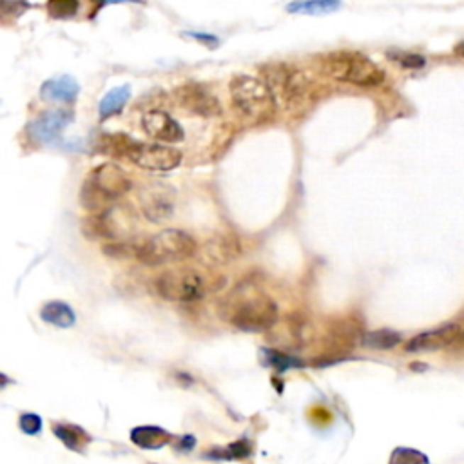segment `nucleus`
Returning <instances> with one entry per match:
<instances>
[{
	"label": "nucleus",
	"mask_w": 464,
	"mask_h": 464,
	"mask_svg": "<svg viewBox=\"0 0 464 464\" xmlns=\"http://www.w3.org/2000/svg\"><path fill=\"white\" fill-rule=\"evenodd\" d=\"M221 318L245 332H267L280 319L272 297L258 289L238 287L221 303Z\"/></svg>",
	"instance_id": "obj_1"
},
{
	"label": "nucleus",
	"mask_w": 464,
	"mask_h": 464,
	"mask_svg": "<svg viewBox=\"0 0 464 464\" xmlns=\"http://www.w3.org/2000/svg\"><path fill=\"white\" fill-rule=\"evenodd\" d=\"M100 151L113 158H123L147 171H172L182 163V153L175 147L136 142L126 135H107L100 140Z\"/></svg>",
	"instance_id": "obj_2"
},
{
	"label": "nucleus",
	"mask_w": 464,
	"mask_h": 464,
	"mask_svg": "<svg viewBox=\"0 0 464 464\" xmlns=\"http://www.w3.org/2000/svg\"><path fill=\"white\" fill-rule=\"evenodd\" d=\"M194 238L178 228L162 231L136 247L135 258L147 267H160L165 263L184 261L196 253Z\"/></svg>",
	"instance_id": "obj_3"
},
{
	"label": "nucleus",
	"mask_w": 464,
	"mask_h": 464,
	"mask_svg": "<svg viewBox=\"0 0 464 464\" xmlns=\"http://www.w3.org/2000/svg\"><path fill=\"white\" fill-rule=\"evenodd\" d=\"M323 71L334 80L354 84L359 87L381 86L387 78L385 71L375 62L354 51H339L323 60Z\"/></svg>",
	"instance_id": "obj_4"
},
{
	"label": "nucleus",
	"mask_w": 464,
	"mask_h": 464,
	"mask_svg": "<svg viewBox=\"0 0 464 464\" xmlns=\"http://www.w3.org/2000/svg\"><path fill=\"white\" fill-rule=\"evenodd\" d=\"M232 104L250 120H267L274 114L276 100L267 82L250 74H236L231 80Z\"/></svg>",
	"instance_id": "obj_5"
},
{
	"label": "nucleus",
	"mask_w": 464,
	"mask_h": 464,
	"mask_svg": "<svg viewBox=\"0 0 464 464\" xmlns=\"http://www.w3.org/2000/svg\"><path fill=\"white\" fill-rule=\"evenodd\" d=\"M216 287L204 272L196 269H175L160 274L155 280V290L169 302L191 303L198 302Z\"/></svg>",
	"instance_id": "obj_6"
},
{
	"label": "nucleus",
	"mask_w": 464,
	"mask_h": 464,
	"mask_svg": "<svg viewBox=\"0 0 464 464\" xmlns=\"http://www.w3.org/2000/svg\"><path fill=\"white\" fill-rule=\"evenodd\" d=\"M267 86L272 91L276 102L292 106L309 91V78L302 71L290 70L287 65H274L267 71Z\"/></svg>",
	"instance_id": "obj_7"
},
{
	"label": "nucleus",
	"mask_w": 464,
	"mask_h": 464,
	"mask_svg": "<svg viewBox=\"0 0 464 464\" xmlns=\"http://www.w3.org/2000/svg\"><path fill=\"white\" fill-rule=\"evenodd\" d=\"M176 98H178L179 106L191 111L192 114H198V116L209 118V116H218L221 113L218 98L198 84H185V86L178 87Z\"/></svg>",
	"instance_id": "obj_8"
},
{
	"label": "nucleus",
	"mask_w": 464,
	"mask_h": 464,
	"mask_svg": "<svg viewBox=\"0 0 464 464\" xmlns=\"http://www.w3.org/2000/svg\"><path fill=\"white\" fill-rule=\"evenodd\" d=\"M73 120V113L65 109H55L42 113L38 118L33 120L28 127V133L35 142L48 143L53 142L62 133L64 127H67Z\"/></svg>",
	"instance_id": "obj_9"
},
{
	"label": "nucleus",
	"mask_w": 464,
	"mask_h": 464,
	"mask_svg": "<svg viewBox=\"0 0 464 464\" xmlns=\"http://www.w3.org/2000/svg\"><path fill=\"white\" fill-rule=\"evenodd\" d=\"M142 127L147 135L151 136V138L158 140V142L178 143L184 140V129H182V126L172 118L171 114L165 113V111L155 109L143 114Z\"/></svg>",
	"instance_id": "obj_10"
},
{
	"label": "nucleus",
	"mask_w": 464,
	"mask_h": 464,
	"mask_svg": "<svg viewBox=\"0 0 464 464\" xmlns=\"http://www.w3.org/2000/svg\"><path fill=\"white\" fill-rule=\"evenodd\" d=\"M89 179L104 194L109 196L111 200H116L131 191L129 176L126 175L122 167L114 165V163H104V165L96 167Z\"/></svg>",
	"instance_id": "obj_11"
},
{
	"label": "nucleus",
	"mask_w": 464,
	"mask_h": 464,
	"mask_svg": "<svg viewBox=\"0 0 464 464\" xmlns=\"http://www.w3.org/2000/svg\"><path fill=\"white\" fill-rule=\"evenodd\" d=\"M459 325H455V323H448V325H443L439 328L428 330V332H423V334L411 338L404 345V350L414 352V354L441 350L444 346H450V343L459 334Z\"/></svg>",
	"instance_id": "obj_12"
},
{
	"label": "nucleus",
	"mask_w": 464,
	"mask_h": 464,
	"mask_svg": "<svg viewBox=\"0 0 464 464\" xmlns=\"http://www.w3.org/2000/svg\"><path fill=\"white\" fill-rule=\"evenodd\" d=\"M167 189L169 187L155 185V187L143 189L140 194L143 214L151 221H163L171 218L175 201H172V196Z\"/></svg>",
	"instance_id": "obj_13"
},
{
	"label": "nucleus",
	"mask_w": 464,
	"mask_h": 464,
	"mask_svg": "<svg viewBox=\"0 0 464 464\" xmlns=\"http://www.w3.org/2000/svg\"><path fill=\"white\" fill-rule=\"evenodd\" d=\"M78 93H80V86L70 74L51 78V80L44 82L40 87V96L45 102L71 104L77 100Z\"/></svg>",
	"instance_id": "obj_14"
},
{
	"label": "nucleus",
	"mask_w": 464,
	"mask_h": 464,
	"mask_svg": "<svg viewBox=\"0 0 464 464\" xmlns=\"http://www.w3.org/2000/svg\"><path fill=\"white\" fill-rule=\"evenodd\" d=\"M131 441L143 450H160L171 441V433L158 426H138L131 432Z\"/></svg>",
	"instance_id": "obj_15"
},
{
	"label": "nucleus",
	"mask_w": 464,
	"mask_h": 464,
	"mask_svg": "<svg viewBox=\"0 0 464 464\" xmlns=\"http://www.w3.org/2000/svg\"><path fill=\"white\" fill-rule=\"evenodd\" d=\"M40 318L49 325H55L58 328H70L77 321L74 310L64 302H49L42 306Z\"/></svg>",
	"instance_id": "obj_16"
},
{
	"label": "nucleus",
	"mask_w": 464,
	"mask_h": 464,
	"mask_svg": "<svg viewBox=\"0 0 464 464\" xmlns=\"http://www.w3.org/2000/svg\"><path fill=\"white\" fill-rule=\"evenodd\" d=\"M84 234L93 240H111L116 236L113 221L109 220L107 212H93V216H87L82 223Z\"/></svg>",
	"instance_id": "obj_17"
},
{
	"label": "nucleus",
	"mask_w": 464,
	"mask_h": 464,
	"mask_svg": "<svg viewBox=\"0 0 464 464\" xmlns=\"http://www.w3.org/2000/svg\"><path fill=\"white\" fill-rule=\"evenodd\" d=\"M129 98H131L129 86H120L111 89L109 93L100 100V106H98V114H100V118L107 120L111 118L113 114H118L120 111L126 107V104L129 102Z\"/></svg>",
	"instance_id": "obj_18"
},
{
	"label": "nucleus",
	"mask_w": 464,
	"mask_h": 464,
	"mask_svg": "<svg viewBox=\"0 0 464 464\" xmlns=\"http://www.w3.org/2000/svg\"><path fill=\"white\" fill-rule=\"evenodd\" d=\"M80 204L89 212H107L111 209L113 200L107 194H104L91 179H87L86 184L82 185Z\"/></svg>",
	"instance_id": "obj_19"
},
{
	"label": "nucleus",
	"mask_w": 464,
	"mask_h": 464,
	"mask_svg": "<svg viewBox=\"0 0 464 464\" xmlns=\"http://www.w3.org/2000/svg\"><path fill=\"white\" fill-rule=\"evenodd\" d=\"M341 4V0H297L287 6V11L303 13V15H325V13L338 11Z\"/></svg>",
	"instance_id": "obj_20"
},
{
	"label": "nucleus",
	"mask_w": 464,
	"mask_h": 464,
	"mask_svg": "<svg viewBox=\"0 0 464 464\" xmlns=\"http://www.w3.org/2000/svg\"><path fill=\"white\" fill-rule=\"evenodd\" d=\"M53 432L67 448L77 450V452H80L87 444V441H89L87 433L82 428L71 426V424H55Z\"/></svg>",
	"instance_id": "obj_21"
},
{
	"label": "nucleus",
	"mask_w": 464,
	"mask_h": 464,
	"mask_svg": "<svg viewBox=\"0 0 464 464\" xmlns=\"http://www.w3.org/2000/svg\"><path fill=\"white\" fill-rule=\"evenodd\" d=\"M399 343L401 336L394 330H375V332L365 334V338H363V345L370 346L374 350H390Z\"/></svg>",
	"instance_id": "obj_22"
},
{
	"label": "nucleus",
	"mask_w": 464,
	"mask_h": 464,
	"mask_svg": "<svg viewBox=\"0 0 464 464\" xmlns=\"http://www.w3.org/2000/svg\"><path fill=\"white\" fill-rule=\"evenodd\" d=\"M45 9L57 21H67V18L77 16L80 2L78 0H48Z\"/></svg>",
	"instance_id": "obj_23"
},
{
	"label": "nucleus",
	"mask_w": 464,
	"mask_h": 464,
	"mask_svg": "<svg viewBox=\"0 0 464 464\" xmlns=\"http://www.w3.org/2000/svg\"><path fill=\"white\" fill-rule=\"evenodd\" d=\"M21 430L28 436H37L42 432V419L37 414H24L21 417Z\"/></svg>",
	"instance_id": "obj_24"
},
{
	"label": "nucleus",
	"mask_w": 464,
	"mask_h": 464,
	"mask_svg": "<svg viewBox=\"0 0 464 464\" xmlns=\"http://www.w3.org/2000/svg\"><path fill=\"white\" fill-rule=\"evenodd\" d=\"M392 60H395L397 64H401L403 67H408V70H419L424 65V58L419 57V55H411V53H390Z\"/></svg>",
	"instance_id": "obj_25"
},
{
	"label": "nucleus",
	"mask_w": 464,
	"mask_h": 464,
	"mask_svg": "<svg viewBox=\"0 0 464 464\" xmlns=\"http://www.w3.org/2000/svg\"><path fill=\"white\" fill-rule=\"evenodd\" d=\"M263 352L267 354V365H272V367H277V368L296 367V361H294L292 358H287V355L274 350H263Z\"/></svg>",
	"instance_id": "obj_26"
},
{
	"label": "nucleus",
	"mask_w": 464,
	"mask_h": 464,
	"mask_svg": "<svg viewBox=\"0 0 464 464\" xmlns=\"http://www.w3.org/2000/svg\"><path fill=\"white\" fill-rule=\"evenodd\" d=\"M450 346H453V350H464V332H460L455 336V339H453L452 343H450Z\"/></svg>",
	"instance_id": "obj_27"
},
{
	"label": "nucleus",
	"mask_w": 464,
	"mask_h": 464,
	"mask_svg": "<svg viewBox=\"0 0 464 464\" xmlns=\"http://www.w3.org/2000/svg\"><path fill=\"white\" fill-rule=\"evenodd\" d=\"M191 37H192V38H196V40L207 42L209 45H211V44H216V38L212 37V35H201V33H191Z\"/></svg>",
	"instance_id": "obj_28"
},
{
	"label": "nucleus",
	"mask_w": 464,
	"mask_h": 464,
	"mask_svg": "<svg viewBox=\"0 0 464 464\" xmlns=\"http://www.w3.org/2000/svg\"><path fill=\"white\" fill-rule=\"evenodd\" d=\"M126 2H135V4H140L142 0H102V4H126Z\"/></svg>",
	"instance_id": "obj_29"
},
{
	"label": "nucleus",
	"mask_w": 464,
	"mask_h": 464,
	"mask_svg": "<svg viewBox=\"0 0 464 464\" xmlns=\"http://www.w3.org/2000/svg\"><path fill=\"white\" fill-rule=\"evenodd\" d=\"M9 383H11V379H9L8 375L0 374V390H2V388H6V387H8Z\"/></svg>",
	"instance_id": "obj_30"
},
{
	"label": "nucleus",
	"mask_w": 464,
	"mask_h": 464,
	"mask_svg": "<svg viewBox=\"0 0 464 464\" xmlns=\"http://www.w3.org/2000/svg\"><path fill=\"white\" fill-rule=\"evenodd\" d=\"M459 53L464 55V45H460V48H459Z\"/></svg>",
	"instance_id": "obj_31"
}]
</instances>
